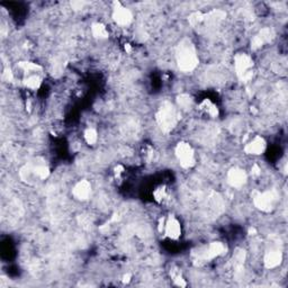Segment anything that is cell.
I'll return each instance as SVG.
<instances>
[{
	"label": "cell",
	"mask_w": 288,
	"mask_h": 288,
	"mask_svg": "<svg viewBox=\"0 0 288 288\" xmlns=\"http://www.w3.org/2000/svg\"><path fill=\"white\" fill-rule=\"evenodd\" d=\"M234 68L239 79L242 81H249L253 76V61L248 54L240 53L235 55Z\"/></svg>",
	"instance_id": "3957f363"
},
{
	"label": "cell",
	"mask_w": 288,
	"mask_h": 288,
	"mask_svg": "<svg viewBox=\"0 0 288 288\" xmlns=\"http://www.w3.org/2000/svg\"><path fill=\"white\" fill-rule=\"evenodd\" d=\"M177 63L181 71H193L198 64V58L194 46L188 42L181 43L177 51Z\"/></svg>",
	"instance_id": "6da1fadb"
},
{
	"label": "cell",
	"mask_w": 288,
	"mask_h": 288,
	"mask_svg": "<svg viewBox=\"0 0 288 288\" xmlns=\"http://www.w3.org/2000/svg\"><path fill=\"white\" fill-rule=\"evenodd\" d=\"M91 194V184L88 180H81L72 189L74 197L79 201H87Z\"/></svg>",
	"instance_id": "30bf717a"
},
{
	"label": "cell",
	"mask_w": 288,
	"mask_h": 288,
	"mask_svg": "<svg viewBox=\"0 0 288 288\" xmlns=\"http://www.w3.org/2000/svg\"><path fill=\"white\" fill-rule=\"evenodd\" d=\"M153 196H154V200H156L158 203H165V201L168 200V192H167V188L165 187V186H160L159 188H157L154 190L153 193Z\"/></svg>",
	"instance_id": "ac0fdd59"
},
{
	"label": "cell",
	"mask_w": 288,
	"mask_h": 288,
	"mask_svg": "<svg viewBox=\"0 0 288 288\" xmlns=\"http://www.w3.org/2000/svg\"><path fill=\"white\" fill-rule=\"evenodd\" d=\"M251 173H252V176H254V177L260 176V174H261V170H260V168H259L258 165H253L252 169H251Z\"/></svg>",
	"instance_id": "44dd1931"
},
{
	"label": "cell",
	"mask_w": 288,
	"mask_h": 288,
	"mask_svg": "<svg viewBox=\"0 0 288 288\" xmlns=\"http://www.w3.org/2000/svg\"><path fill=\"white\" fill-rule=\"evenodd\" d=\"M225 246L223 245L222 242H213L210 243L208 247L202 251V252L198 254V261H209L213 260V259L220 257L223 253L225 252Z\"/></svg>",
	"instance_id": "8992f818"
},
{
	"label": "cell",
	"mask_w": 288,
	"mask_h": 288,
	"mask_svg": "<svg viewBox=\"0 0 288 288\" xmlns=\"http://www.w3.org/2000/svg\"><path fill=\"white\" fill-rule=\"evenodd\" d=\"M200 109L203 113H205V114H207L210 117H216L218 115L217 106L209 99H205L204 101H203V103L200 105Z\"/></svg>",
	"instance_id": "9a60e30c"
},
{
	"label": "cell",
	"mask_w": 288,
	"mask_h": 288,
	"mask_svg": "<svg viewBox=\"0 0 288 288\" xmlns=\"http://www.w3.org/2000/svg\"><path fill=\"white\" fill-rule=\"evenodd\" d=\"M91 34L92 36H95L96 39L104 40L108 38V31L105 25H103L101 23H94L91 25Z\"/></svg>",
	"instance_id": "2e32d148"
},
{
	"label": "cell",
	"mask_w": 288,
	"mask_h": 288,
	"mask_svg": "<svg viewBox=\"0 0 288 288\" xmlns=\"http://www.w3.org/2000/svg\"><path fill=\"white\" fill-rule=\"evenodd\" d=\"M84 141L87 142V144L89 145H94L96 144V142L98 141V133L96 132V129L94 128H87L83 133Z\"/></svg>",
	"instance_id": "e0dca14e"
},
{
	"label": "cell",
	"mask_w": 288,
	"mask_h": 288,
	"mask_svg": "<svg viewBox=\"0 0 288 288\" xmlns=\"http://www.w3.org/2000/svg\"><path fill=\"white\" fill-rule=\"evenodd\" d=\"M271 39H273V32H271L270 28L268 27L262 28V30L254 36L252 41H251V47H252L253 50H258V48H260L263 44L269 43Z\"/></svg>",
	"instance_id": "7c38bea8"
},
{
	"label": "cell",
	"mask_w": 288,
	"mask_h": 288,
	"mask_svg": "<svg viewBox=\"0 0 288 288\" xmlns=\"http://www.w3.org/2000/svg\"><path fill=\"white\" fill-rule=\"evenodd\" d=\"M283 254L278 250H271L265 255V266L268 269H274L282 263Z\"/></svg>",
	"instance_id": "4fadbf2b"
},
{
	"label": "cell",
	"mask_w": 288,
	"mask_h": 288,
	"mask_svg": "<svg viewBox=\"0 0 288 288\" xmlns=\"http://www.w3.org/2000/svg\"><path fill=\"white\" fill-rule=\"evenodd\" d=\"M277 201V195L275 192H265L258 194L254 197L253 204L258 209L262 210V212H270L274 208L275 203Z\"/></svg>",
	"instance_id": "5b68a950"
},
{
	"label": "cell",
	"mask_w": 288,
	"mask_h": 288,
	"mask_svg": "<svg viewBox=\"0 0 288 288\" xmlns=\"http://www.w3.org/2000/svg\"><path fill=\"white\" fill-rule=\"evenodd\" d=\"M176 157L182 168L189 169L196 164L195 159V152L192 148V145L186 143V142H180L176 147Z\"/></svg>",
	"instance_id": "277c9868"
},
{
	"label": "cell",
	"mask_w": 288,
	"mask_h": 288,
	"mask_svg": "<svg viewBox=\"0 0 288 288\" xmlns=\"http://www.w3.org/2000/svg\"><path fill=\"white\" fill-rule=\"evenodd\" d=\"M164 232L169 239H171V240H178L181 235L180 222L178 221L176 217L170 215L167 220H165Z\"/></svg>",
	"instance_id": "ba28073f"
},
{
	"label": "cell",
	"mask_w": 288,
	"mask_h": 288,
	"mask_svg": "<svg viewBox=\"0 0 288 288\" xmlns=\"http://www.w3.org/2000/svg\"><path fill=\"white\" fill-rule=\"evenodd\" d=\"M33 173L35 174L36 177H39L40 179H45V178L48 177V174H50V171H48V168L45 167V165H36V167L32 170Z\"/></svg>",
	"instance_id": "d6986e66"
},
{
	"label": "cell",
	"mask_w": 288,
	"mask_h": 288,
	"mask_svg": "<svg viewBox=\"0 0 288 288\" xmlns=\"http://www.w3.org/2000/svg\"><path fill=\"white\" fill-rule=\"evenodd\" d=\"M266 150V141L261 136H255L252 141H250L245 147V152L251 156H259Z\"/></svg>",
	"instance_id": "8fae6325"
},
{
	"label": "cell",
	"mask_w": 288,
	"mask_h": 288,
	"mask_svg": "<svg viewBox=\"0 0 288 288\" xmlns=\"http://www.w3.org/2000/svg\"><path fill=\"white\" fill-rule=\"evenodd\" d=\"M247 173L245 170L233 168L228 173V182L233 188H241L247 182Z\"/></svg>",
	"instance_id": "9c48e42d"
},
{
	"label": "cell",
	"mask_w": 288,
	"mask_h": 288,
	"mask_svg": "<svg viewBox=\"0 0 288 288\" xmlns=\"http://www.w3.org/2000/svg\"><path fill=\"white\" fill-rule=\"evenodd\" d=\"M23 83L30 90H38L41 84H42V78L38 74H32L24 78Z\"/></svg>",
	"instance_id": "5bb4252c"
},
{
	"label": "cell",
	"mask_w": 288,
	"mask_h": 288,
	"mask_svg": "<svg viewBox=\"0 0 288 288\" xmlns=\"http://www.w3.org/2000/svg\"><path fill=\"white\" fill-rule=\"evenodd\" d=\"M113 19L115 23L120 26H128L133 20L132 11L122 6L120 2L114 3V8H113Z\"/></svg>",
	"instance_id": "52a82bcc"
},
{
	"label": "cell",
	"mask_w": 288,
	"mask_h": 288,
	"mask_svg": "<svg viewBox=\"0 0 288 288\" xmlns=\"http://www.w3.org/2000/svg\"><path fill=\"white\" fill-rule=\"evenodd\" d=\"M178 104L181 108H189L192 105V99L188 95H181L178 97Z\"/></svg>",
	"instance_id": "ffe728a7"
},
{
	"label": "cell",
	"mask_w": 288,
	"mask_h": 288,
	"mask_svg": "<svg viewBox=\"0 0 288 288\" xmlns=\"http://www.w3.org/2000/svg\"><path fill=\"white\" fill-rule=\"evenodd\" d=\"M178 113L171 104H165L157 114V122L165 132H169L176 126Z\"/></svg>",
	"instance_id": "7a4b0ae2"
}]
</instances>
